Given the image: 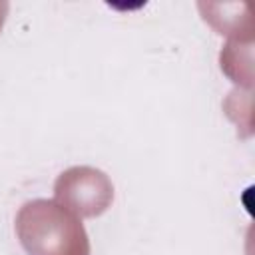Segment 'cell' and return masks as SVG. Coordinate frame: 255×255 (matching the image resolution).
<instances>
[{"mask_svg":"<svg viewBox=\"0 0 255 255\" xmlns=\"http://www.w3.org/2000/svg\"><path fill=\"white\" fill-rule=\"evenodd\" d=\"M112 197L110 179L94 167H72L56 181V201L78 215H100Z\"/></svg>","mask_w":255,"mask_h":255,"instance_id":"obj_2","label":"cell"},{"mask_svg":"<svg viewBox=\"0 0 255 255\" xmlns=\"http://www.w3.org/2000/svg\"><path fill=\"white\" fill-rule=\"evenodd\" d=\"M16 233L30 255H90L82 221L56 199L24 203L16 215Z\"/></svg>","mask_w":255,"mask_h":255,"instance_id":"obj_1","label":"cell"}]
</instances>
